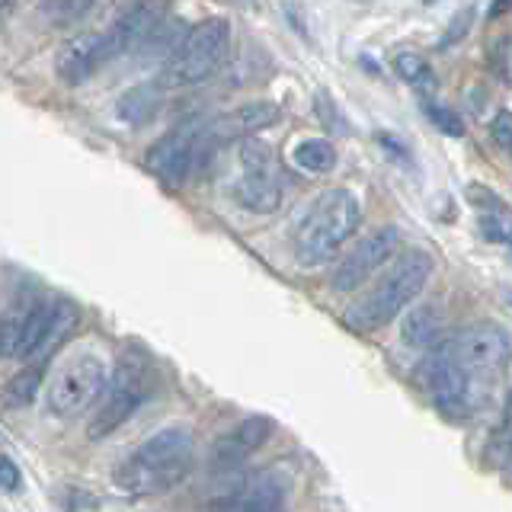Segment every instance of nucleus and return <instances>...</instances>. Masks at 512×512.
I'll list each match as a JSON object with an SVG mask.
<instances>
[{
    "mask_svg": "<svg viewBox=\"0 0 512 512\" xmlns=\"http://www.w3.org/2000/svg\"><path fill=\"white\" fill-rule=\"evenodd\" d=\"M196 439L189 426H167L144 439L116 471V487L128 496H160L192 474Z\"/></svg>",
    "mask_w": 512,
    "mask_h": 512,
    "instance_id": "2",
    "label": "nucleus"
},
{
    "mask_svg": "<svg viewBox=\"0 0 512 512\" xmlns=\"http://www.w3.org/2000/svg\"><path fill=\"white\" fill-rule=\"evenodd\" d=\"M240 173H256V176H279L276 170V154L266 141L260 138H244L240 141Z\"/></svg>",
    "mask_w": 512,
    "mask_h": 512,
    "instance_id": "19",
    "label": "nucleus"
},
{
    "mask_svg": "<svg viewBox=\"0 0 512 512\" xmlns=\"http://www.w3.org/2000/svg\"><path fill=\"white\" fill-rule=\"evenodd\" d=\"M269 432H272V423L266 416H247V420H240L231 432H224V436L212 445V468L218 474L237 471L240 464L269 439Z\"/></svg>",
    "mask_w": 512,
    "mask_h": 512,
    "instance_id": "13",
    "label": "nucleus"
},
{
    "mask_svg": "<svg viewBox=\"0 0 512 512\" xmlns=\"http://www.w3.org/2000/svg\"><path fill=\"white\" fill-rule=\"evenodd\" d=\"M500 237H503V240H506V244H509V250H512V231H503V234H500Z\"/></svg>",
    "mask_w": 512,
    "mask_h": 512,
    "instance_id": "29",
    "label": "nucleus"
},
{
    "mask_svg": "<svg viewBox=\"0 0 512 512\" xmlns=\"http://www.w3.org/2000/svg\"><path fill=\"white\" fill-rule=\"evenodd\" d=\"M109 378H112L109 368L96 352H74V356L64 359L52 372V378H48V388H45L48 413L61 416V420L80 416L84 410H90L96 400H103Z\"/></svg>",
    "mask_w": 512,
    "mask_h": 512,
    "instance_id": "6",
    "label": "nucleus"
},
{
    "mask_svg": "<svg viewBox=\"0 0 512 512\" xmlns=\"http://www.w3.org/2000/svg\"><path fill=\"white\" fill-rule=\"evenodd\" d=\"M164 23V0H135L125 7L103 36V55L106 61L122 58L125 52H135L151 39V32Z\"/></svg>",
    "mask_w": 512,
    "mask_h": 512,
    "instance_id": "11",
    "label": "nucleus"
},
{
    "mask_svg": "<svg viewBox=\"0 0 512 512\" xmlns=\"http://www.w3.org/2000/svg\"><path fill=\"white\" fill-rule=\"evenodd\" d=\"M77 324V308L64 298H42L10 311L4 320V356H20L45 365V359L64 343Z\"/></svg>",
    "mask_w": 512,
    "mask_h": 512,
    "instance_id": "5",
    "label": "nucleus"
},
{
    "mask_svg": "<svg viewBox=\"0 0 512 512\" xmlns=\"http://www.w3.org/2000/svg\"><path fill=\"white\" fill-rule=\"evenodd\" d=\"M276 119H279V106L266 103V100L247 103L237 109V122H240V128H247V132H263V128H269Z\"/></svg>",
    "mask_w": 512,
    "mask_h": 512,
    "instance_id": "23",
    "label": "nucleus"
},
{
    "mask_svg": "<svg viewBox=\"0 0 512 512\" xmlns=\"http://www.w3.org/2000/svg\"><path fill=\"white\" fill-rule=\"evenodd\" d=\"M397 244H400L397 228H381V231H372L368 237H362L359 244L352 247L340 263H336L333 276H330L333 288L336 292H356L372 272H378L384 263L391 260Z\"/></svg>",
    "mask_w": 512,
    "mask_h": 512,
    "instance_id": "10",
    "label": "nucleus"
},
{
    "mask_svg": "<svg viewBox=\"0 0 512 512\" xmlns=\"http://www.w3.org/2000/svg\"><path fill=\"white\" fill-rule=\"evenodd\" d=\"M426 119L439 128L442 135L448 138H461L464 135V122L455 109H448V106H439V103H426Z\"/></svg>",
    "mask_w": 512,
    "mask_h": 512,
    "instance_id": "25",
    "label": "nucleus"
},
{
    "mask_svg": "<svg viewBox=\"0 0 512 512\" xmlns=\"http://www.w3.org/2000/svg\"><path fill=\"white\" fill-rule=\"evenodd\" d=\"M490 135H493L496 144H500V148H506L512 154V112L509 109L496 112V119L490 122Z\"/></svg>",
    "mask_w": 512,
    "mask_h": 512,
    "instance_id": "26",
    "label": "nucleus"
},
{
    "mask_svg": "<svg viewBox=\"0 0 512 512\" xmlns=\"http://www.w3.org/2000/svg\"><path fill=\"white\" fill-rule=\"evenodd\" d=\"M362 221V205L349 189H324L295 218L292 250L301 266H320L356 234Z\"/></svg>",
    "mask_w": 512,
    "mask_h": 512,
    "instance_id": "3",
    "label": "nucleus"
},
{
    "mask_svg": "<svg viewBox=\"0 0 512 512\" xmlns=\"http://www.w3.org/2000/svg\"><path fill=\"white\" fill-rule=\"evenodd\" d=\"M432 276V256L423 250H407L368 292L346 311V324L352 330H375L407 308L423 292Z\"/></svg>",
    "mask_w": 512,
    "mask_h": 512,
    "instance_id": "4",
    "label": "nucleus"
},
{
    "mask_svg": "<svg viewBox=\"0 0 512 512\" xmlns=\"http://www.w3.org/2000/svg\"><path fill=\"white\" fill-rule=\"evenodd\" d=\"M288 493V477H276V471H260L256 477L237 484L212 506V512H282V500Z\"/></svg>",
    "mask_w": 512,
    "mask_h": 512,
    "instance_id": "12",
    "label": "nucleus"
},
{
    "mask_svg": "<svg viewBox=\"0 0 512 512\" xmlns=\"http://www.w3.org/2000/svg\"><path fill=\"white\" fill-rule=\"evenodd\" d=\"M42 368L39 362H32L26 372L16 375L10 384H7V407H20V404H29L32 394H36L39 388V381H42Z\"/></svg>",
    "mask_w": 512,
    "mask_h": 512,
    "instance_id": "21",
    "label": "nucleus"
},
{
    "mask_svg": "<svg viewBox=\"0 0 512 512\" xmlns=\"http://www.w3.org/2000/svg\"><path fill=\"white\" fill-rule=\"evenodd\" d=\"M205 125L202 122H183L176 125L173 132H167L164 138H157L148 148V167L164 180L167 186H183L186 176L196 170L202 144H205Z\"/></svg>",
    "mask_w": 512,
    "mask_h": 512,
    "instance_id": "9",
    "label": "nucleus"
},
{
    "mask_svg": "<svg viewBox=\"0 0 512 512\" xmlns=\"http://www.w3.org/2000/svg\"><path fill=\"white\" fill-rule=\"evenodd\" d=\"M512 362V336L500 324H474L442 340L420 362L429 397L452 416H468L503 381Z\"/></svg>",
    "mask_w": 512,
    "mask_h": 512,
    "instance_id": "1",
    "label": "nucleus"
},
{
    "mask_svg": "<svg viewBox=\"0 0 512 512\" xmlns=\"http://www.w3.org/2000/svg\"><path fill=\"white\" fill-rule=\"evenodd\" d=\"M96 0H45V13L52 16V23L58 26H74L84 16H90Z\"/></svg>",
    "mask_w": 512,
    "mask_h": 512,
    "instance_id": "22",
    "label": "nucleus"
},
{
    "mask_svg": "<svg viewBox=\"0 0 512 512\" xmlns=\"http://www.w3.org/2000/svg\"><path fill=\"white\" fill-rule=\"evenodd\" d=\"M106 64L103 55V36H77L64 42L55 55V71L64 84H84Z\"/></svg>",
    "mask_w": 512,
    "mask_h": 512,
    "instance_id": "14",
    "label": "nucleus"
},
{
    "mask_svg": "<svg viewBox=\"0 0 512 512\" xmlns=\"http://www.w3.org/2000/svg\"><path fill=\"white\" fill-rule=\"evenodd\" d=\"M512 10V0H493V7H490V16H503Z\"/></svg>",
    "mask_w": 512,
    "mask_h": 512,
    "instance_id": "28",
    "label": "nucleus"
},
{
    "mask_svg": "<svg viewBox=\"0 0 512 512\" xmlns=\"http://www.w3.org/2000/svg\"><path fill=\"white\" fill-rule=\"evenodd\" d=\"M0 484H4L7 493H13L16 487H20V471H16L10 455H0Z\"/></svg>",
    "mask_w": 512,
    "mask_h": 512,
    "instance_id": "27",
    "label": "nucleus"
},
{
    "mask_svg": "<svg viewBox=\"0 0 512 512\" xmlns=\"http://www.w3.org/2000/svg\"><path fill=\"white\" fill-rule=\"evenodd\" d=\"M231 52V23L221 16H208L189 29L180 52L167 61V80L176 87H192L212 77Z\"/></svg>",
    "mask_w": 512,
    "mask_h": 512,
    "instance_id": "7",
    "label": "nucleus"
},
{
    "mask_svg": "<svg viewBox=\"0 0 512 512\" xmlns=\"http://www.w3.org/2000/svg\"><path fill=\"white\" fill-rule=\"evenodd\" d=\"M234 199L256 215H269L282 205V183L279 176H256V173H240L234 186Z\"/></svg>",
    "mask_w": 512,
    "mask_h": 512,
    "instance_id": "15",
    "label": "nucleus"
},
{
    "mask_svg": "<svg viewBox=\"0 0 512 512\" xmlns=\"http://www.w3.org/2000/svg\"><path fill=\"white\" fill-rule=\"evenodd\" d=\"M490 452L500 458L503 464H512V391H509V400H506V410H503V420L493 432V445Z\"/></svg>",
    "mask_w": 512,
    "mask_h": 512,
    "instance_id": "24",
    "label": "nucleus"
},
{
    "mask_svg": "<svg viewBox=\"0 0 512 512\" xmlns=\"http://www.w3.org/2000/svg\"><path fill=\"white\" fill-rule=\"evenodd\" d=\"M160 106V90L154 84H138L132 90H125L119 96V119L128 122V125H141V122H148L154 112Z\"/></svg>",
    "mask_w": 512,
    "mask_h": 512,
    "instance_id": "17",
    "label": "nucleus"
},
{
    "mask_svg": "<svg viewBox=\"0 0 512 512\" xmlns=\"http://www.w3.org/2000/svg\"><path fill=\"white\" fill-rule=\"evenodd\" d=\"M295 164L304 170V173H330L336 167V148L327 141V138H308V141H298L295 144V154H292Z\"/></svg>",
    "mask_w": 512,
    "mask_h": 512,
    "instance_id": "18",
    "label": "nucleus"
},
{
    "mask_svg": "<svg viewBox=\"0 0 512 512\" xmlns=\"http://www.w3.org/2000/svg\"><path fill=\"white\" fill-rule=\"evenodd\" d=\"M442 333H445V314L436 308V304H420V308H413L404 317V324H400L404 343L420 352L436 349L442 343Z\"/></svg>",
    "mask_w": 512,
    "mask_h": 512,
    "instance_id": "16",
    "label": "nucleus"
},
{
    "mask_svg": "<svg viewBox=\"0 0 512 512\" xmlns=\"http://www.w3.org/2000/svg\"><path fill=\"white\" fill-rule=\"evenodd\" d=\"M394 74L400 80H407L416 90H432L436 87V71H432V64L416 55V52H400L394 55Z\"/></svg>",
    "mask_w": 512,
    "mask_h": 512,
    "instance_id": "20",
    "label": "nucleus"
},
{
    "mask_svg": "<svg viewBox=\"0 0 512 512\" xmlns=\"http://www.w3.org/2000/svg\"><path fill=\"white\" fill-rule=\"evenodd\" d=\"M151 381H154V372L141 356L122 359V365L112 372L109 388H106L100 407H96L93 420L87 426V436L90 439H106L119 426H125V420H132L135 410L151 394Z\"/></svg>",
    "mask_w": 512,
    "mask_h": 512,
    "instance_id": "8",
    "label": "nucleus"
}]
</instances>
